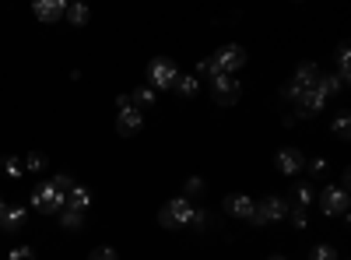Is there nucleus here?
<instances>
[{
    "label": "nucleus",
    "instance_id": "nucleus-1",
    "mask_svg": "<svg viewBox=\"0 0 351 260\" xmlns=\"http://www.w3.org/2000/svg\"><path fill=\"white\" fill-rule=\"evenodd\" d=\"M208 60H211V71H215V74H232V78H236V71L246 67V49L236 46V43H228V46H221L215 56H208Z\"/></svg>",
    "mask_w": 351,
    "mask_h": 260
},
{
    "label": "nucleus",
    "instance_id": "nucleus-2",
    "mask_svg": "<svg viewBox=\"0 0 351 260\" xmlns=\"http://www.w3.org/2000/svg\"><path fill=\"white\" fill-rule=\"evenodd\" d=\"M32 208L43 211V215H60L67 208V193H60L53 183H39L36 193H32Z\"/></svg>",
    "mask_w": 351,
    "mask_h": 260
},
{
    "label": "nucleus",
    "instance_id": "nucleus-3",
    "mask_svg": "<svg viewBox=\"0 0 351 260\" xmlns=\"http://www.w3.org/2000/svg\"><path fill=\"white\" fill-rule=\"evenodd\" d=\"M193 211H197V208L190 204L186 197H172L169 204L162 208L158 222H162L165 228H180V225H190V222H193Z\"/></svg>",
    "mask_w": 351,
    "mask_h": 260
},
{
    "label": "nucleus",
    "instance_id": "nucleus-4",
    "mask_svg": "<svg viewBox=\"0 0 351 260\" xmlns=\"http://www.w3.org/2000/svg\"><path fill=\"white\" fill-rule=\"evenodd\" d=\"M176 78H180V71H176V64L169 60V56H158V60L148 64V88H176Z\"/></svg>",
    "mask_w": 351,
    "mask_h": 260
},
{
    "label": "nucleus",
    "instance_id": "nucleus-5",
    "mask_svg": "<svg viewBox=\"0 0 351 260\" xmlns=\"http://www.w3.org/2000/svg\"><path fill=\"white\" fill-rule=\"evenodd\" d=\"M288 218V204H285V197L271 193V197H263L260 200V208H253V225H271V222H281Z\"/></svg>",
    "mask_w": 351,
    "mask_h": 260
},
{
    "label": "nucleus",
    "instance_id": "nucleus-6",
    "mask_svg": "<svg viewBox=\"0 0 351 260\" xmlns=\"http://www.w3.org/2000/svg\"><path fill=\"white\" fill-rule=\"evenodd\" d=\"M211 92H215V102L232 106V102H239L243 84H239V78H232V74H215L211 78Z\"/></svg>",
    "mask_w": 351,
    "mask_h": 260
},
{
    "label": "nucleus",
    "instance_id": "nucleus-7",
    "mask_svg": "<svg viewBox=\"0 0 351 260\" xmlns=\"http://www.w3.org/2000/svg\"><path fill=\"white\" fill-rule=\"evenodd\" d=\"M319 211H324L327 218H334V215H348V190H341V187H327V190H319Z\"/></svg>",
    "mask_w": 351,
    "mask_h": 260
},
{
    "label": "nucleus",
    "instance_id": "nucleus-8",
    "mask_svg": "<svg viewBox=\"0 0 351 260\" xmlns=\"http://www.w3.org/2000/svg\"><path fill=\"white\" fill-rule=\"evenodd\" d=\"M141 127H144V113H141L137 106H127V109H120V117H116V130H120L123 137L137 134Z\"/></svg>",
    "mask_w": 351,
    "mask_h": 260
},
{
    "label": "nucleus",
    "instance_id": "nucleus-9",
    "mask_svg": "<svg viewBox=\"0 0 351 260\" xmlns=\"http://www.w3.org/2000/svg\"><path fill=\"white\" fill-rule=\"evenodd\" d=\"M253 208H256L253 197H246V193H228V197H225V211H228L232 218H243V222H246V218H253Z\"/></svg>",
    "mask_w": 351,
    "mask_h": 260
},
{
    "label": "nucleus",
    "instance_id": "nucleus-10",
    "mask_svg": "<svg viewBox=\"0 0 351 260\" xmlns=\"http://www.w3.org/2000/svg\"><path fill=\"white\" fill-rule=\"evenodd\" d=\"M32 11H36L39 21H49V25H53V21H60V18L67 14V4H64V0H36Z\"/></svg>",
    "mask_w": 351,
    "mask_h": 260
},
{
    "label": "nucleus",
    "instance_id": "nucleus-11",
    "mask_svg": "<svg viewBox=\"0 0 351 260\" xmlns=\"http://www.w3.org/2000/svg\"><path fill=\"white\" fill-rule=\"evenodd\" d=\"M295 102H299V113H302V117H313V113H319V109L327 106V95H324V92H319L316 84H313V88H306Z\"/></svg>",
    "mask_w": 351,
    "mask_h": 260
},
{
    "label": "nucleus",
    "instance_id": "nucleus-12",
    "mask_svg": "<svg viewBox=\"0 0 351 260\" xmlns=\"http://www.w3.org/2000/svg\"><path fill=\"white\" fill-rule=\"evenodd\" d=\"M302 165H306V158H302L299 148H281V152H278V169L285 172V176H295Z\"/></svg>",
    "mask_w": 351,
    "mask_h": 260
},
{
    "label": "nucleus",
    "instance_id": "nucleus-13",
    "mask_svg": "<svg viewBox=\"0 0 351 260\" xmlns=\"http://www.w3.org/2000/svg\"><path fill=\"white\" fill-rule=\"evenodd\" d=\"M67 208H74V211H88V208H92V190H88V187H71V193H67Z\"/></svg>",
    "mask_w": 351,
    "mask_h": 260
},
{
    "label": "nucleus",
    "instance_id": "nucleus-14",
    "mask_svg": "<svg viewBox=\"0 0 351 260\" xmlns=\"http://www.w3.org/2000/svg\"><path fill=\"white\" fill-rule=\"evenodd\" d=\"M25 218H28V211H25L21 204H8V208H4V218H0V225L14 233V228H21V225H25Z\"/></svg>",
    "mask_w": 351,
    "mask_h": 260
},
{
    "label": "nucleus",
    "instance_id": "nucleus-15",
    "mask_svg": "<svg viewBox=\"0 0 351 260\" xmlns=\"http://www.w3.org/2000/svg\"><path fill=\"white\" fill-rule=\"evenodd\" d=\"M0 169H4V176H11V180H21V172H25V162H21L18 155H8L4 162H0Z\"/></svg>",
    "mask_w": 351,
    "mask_h": 260
},
{
    "label": "nucleus",
    "instance_id": "nucleus-16",
    "mask_svg": "<svg viewBox=\"0 0 351 260\" xmlns=\"http://www.w3.org/2000/svg\"><path fill=\"white\" fill-rule=\"evenodd\" d=\"M291 197H295V208H306V204H313V200H316V190L309 183H299L295 190H291Z\"/></svg>",
    "mask_w": 351,
    "mask_h": 260
},
{
    "label": "nucleus",
    "instance_id": "nucleus-17",
    "mask_svg": "<svg viewBox=\"0 0 351 260\" xmlns=\"http://www.w3.org/2000/svg\"><path fill=\"white\" fill-rule=\"evenodd\" d=\"M197 88H200V81L193 74H180V78H176V92H180V95H197Z\"/></svg>",
    "mask_w": 351,
    "mask_h": 260
},
{
    "label": "nucleus",
    "instance_id": "nucleus-18",
    "mask_svg": "<svg viewBox=\"0 0 351 260\" xmlns=\"http://www.w3.org/2000/svg\"><path fill=\"white\" fill-rule=\"evenodd\" d=\"M334 134L341 137V141H348L351 137V113L344 109V113H337V120H334Z\"/></svg>",
    "mask_w": 351,
    "mask_h": 260
},
{
    "label": "nucleus",
    "instance_id": "nucleus-19",
    "mask_svg": "<svg viewBox=\"0 0 351 260\" xmlns=\"http://www.w3.org/2000/svg\"><path fill=\"white\" fill-rule=\"evenodd\" d=\"M67 21H71L74 28H81V25L88 21V8H84V4H71V8H67Z\"/></svg>",
    "mask_w": 351,
    "mask_h": 260
},
{
    "label": "nucleus",
    "instance_id": "nucleus-20",
    "mask_svg": "<svg viewBox=\"0 0 351 260\" xmlns=\"http://www.w3.org/2000/svg\"><path fill=\"white\" fill-rule=\"evenodd\" d=\"M81 222H84L81 211H74V208H64V211H60V225H64V228H81Z\"/></svg>",
    "mask_w": 351,
    "mask_h": 260
},
{
    "label": "nucleus",
    "instance_id": "nucleus-21",
    "mask_svg": "<svg viewBox=\"0 0 351 260\" xmlns=\"http://www.w3.org/2000/svg\"><path fill=\"white\" fill-rule=\"evenodd\" d=\"M348 60H351V56H348V46L341 43V46H337V71H341L337 81H341V84H348V78H351V74H348Z\"/></svg>",
    "mask_w": 351,
    "mask_h": 260
},
{
    "label": "nucleus",
    "instance_id": "nucleus-22",
    "mask_svg": "<svg viewBox=\"0 0 351 260\" xmlns=\"http://www.w3.org/2000/svg\"><path fill=\"white\" fill-rule=\"evenodd\" d=\"M130 99H134L137 109H141V106H152V102H155V88H148V84H144V88H137Z\"/></svg>",
    "mask_w": 351,
    "mask_h": 260
},
{
    "label": "nucleus",
    "instance_id": "nucleus-23",
    "mask_svg": "<svg viewBox=\"0 0 351 260\" xmlns=\"http://www.w3.org/2000/svg\"><path fill=\"white\" fill-rule=\"evenodd\" d=\"M43 169H46V158L39 152H32V155L25 158V172H43Z\"/></svg>",
    "mask_w": 351,
    "mask_h": 260
},
{
    "label": "nucleus",
    "instance_id": "nucleus-24",
    "mask_svg": "<svg viewBox=\"0 0 351 260\" xmlns=\"http://www.w3.org/2000/svg\"><path fill=\"white\" fill-rule=\"evenodd\" d=\"M309 260H337V250L324 243V246H316V250L309 253Z\"/></svg>",
    "mask_w": 351,
    "mask_h": 260
},
{
    "label": "nucleus",
    "instance_id": "nucleus-25",
    "mask_svg": "<svg viewBox=\"0 0 351 260\" xmlns=\"http://www.w3.org/2000/svg\"><path fill=\"white\" fill-rule=\"evenodd\" d=\"M288 218H291V225H299V228H306V225H309L306 208H288Z\"/></svg>",
    "mask_w": 351,
    "mask_h": 260
},
{
    "label": "nucleus",
    "instance_id": "nucleus-26",
    "mask_svg": "<svg viewBox=\"0 0 351 260\" xmlns=\"http://www.w3.org/2000/svg\"><path fill=\"white\" fill-rule=\"evenodd\" d=\"M49 183H53L56 190H60V193H71V187H74V183H71V176H67V172H56V176H53Z\"/></svg>",
    "mask_w": 351,
    "mask_h": 260
},
{
    "label": "nucleus",
    "instance_id": "nucleus-27",
    "mask_svg": "<svg viewBox=\"0 0 351 260\" xmlns=\"http://www.w3.org/2000/svg\"><path fill=\"white\" fill-rule=\"evenodd\" d=\"M36 253H32V246H14L11 253H8V260H32Z\"/></svg>",
    "mask_w": 351,
    "mask_h": 260
},
{
    "label": "nucleus",
    "instance_id": "nucleus-28",
    "mask_svg": "<svg viewBox=\"0 0 351 260\" xmlns=\"http://www.w3.org/2000/svg\"><path fill=\"white\" fill-rule=\"evenodd\" d=\"M88 260H116V250H109V246H102V250H95Z\"/></svg>",
    "mask_w": 351,
    "mask_h": 260
},
{
    "label": "nucleus",
    "instance_id": "nucleus-29",
    "mask_svg": "<svg viewBox=\"0 0 351 260\" xmlns=\"http://www.w3.org/2000/svg\"><path fill=\"white\" fill-rule=\"evenodd\" d=\"M309 172H316V176H319V172H327V158H313L309 162Z\"/></svg>",
    "mask_w": 351,
    "mask_h": 260
},
{
    "label": "nucleus",
    "instance_id": "nucleus-30",
    "mask_svg": "<svg viewBox=\"0 0 351 260\" xmlns=\"http://www.w3.org/2000/svg\"><path fill=\"white\" fill-rule=\"evenodd\" d=\"M197 74H211V78H215V71H211V60H208V56H204V60L197 64Z\"/></svg>",
    "mask_w": 351,
    "mask_h": 260
},
{
    "label": "nucleus",
    "instance_id": "nucleus-31",
    "mask_svg": "<svg viewBox=\"0 0 351 260\" xmlns=\"http://www.w3.org/2000/svg\"><path fill=\"white\" fill-rule=\"evenodd\" d=\"M200 190H204V183H200L197 176H193V180H186V193H200Z\"/></svg>",
    "mask_w": 351,
    "mask_h": 260
},
{
    "label": "nucleus",
    "instance_id": "nucleus-32",
    "mask_svg": "<svg viewBox=\"0 0 351 260\" xmlns=\"http://www.w3.org/2000/svg\"><path fill=\"white\" fill-rule=\"evenodd\" d=\"M127 106H134V99H130V95H120V99H116V109H127Z\"/></svg>",
    "mask_w": 351,
    "mask_h": 260
},
{
    "label": "nucleus",
    "instance_id": "nucleus-33",
    "mask_svg": "<svg viewBox=\"0 0 351 260\" xmlns=\"http://www.w3.org/2000/svg\"><path fill=\"white\" fill-rule=\"evenodd\" d=\"M4 208H8V204H4V197H0V218H4Z\"/></svg>",
    "mask_w": 351,
    "mask_h": 260
},
{
    "label": "nucleus",
    "instance_id": "nucleus-34",
    "mask_svg": "<svg viewBox=\"0 0 351 260\" xmlns=\"http://www.w3.org/2000/svg\"><path fill=\"white\" fill-rule=\"evenodd\" d=\"M271 260H285V257H271Z\"/></svg>",
    "mask_w": 351,
    "mask_h": 260
}]
</instances>
